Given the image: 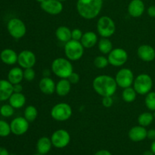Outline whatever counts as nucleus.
I'll return each instance as SVG.
<instances>
[{
    "mask_svg": "<svg viewBox=\"0 0 155 155\" xmlns=\"http://www.w3.org/2000/svg\"><path fill=\"white\" fill-rule=\"evenodd\" d=\"M117 86L115 78L105 74L98 76L92 82L93 89L101 97L114 95L116 92Z\"/></svg>",
    "mask_w": 155,
    "mask_h": 155,
    "instance_id": "1",
    "label": "nucleus"
},
{
    "mask_svg": "<svg viewBox=\"0 0 155 155\" xmlns=\"http://www.w3.org/2000/svg\"><path fill=\"white\" fill-rule=\"evenodd\" d=\"M102 5L103 0H78L77 10L83 18L92 20L99 15Z\"/></svg>",
    "mask_w": 155,
    "mask_h": 155,
    "instance_id": "2",
    "label": "nucleus"
},
{
    "mask_svg": "<svg viewBox=\"0 0 155 155\" xmlns=\"http://www.w3.org/2000/svg\"><path fill=\"white\" fill-rule=\"evenodd\" d=\"M71 61L64 58H58L52 61L51 70L53 74L61 79H68L74 72Z\"/></svg>",
    "mask_w": 155,
    "mask_h": 155,
    "instance_id": "3",
    "label": "nucleus"
},
{
    "mask_svg": "<svg viewBox=\"0 0 155 155\" xmlns=\"http://www.w3.org/2000/svg\"><path fill=\"white\" fill-rule=\"evenodd\" d=\"M84 48L80 41L71 39L64 45V53L66 58L72 61L80 60L84 54Z\"/></svg>",
    "mask_w": 155,
    "mask_h": 155,
    "instance_id": "4",
    "label": "nucleus"
},
{
    "mask_svg": "<svg viewBox=\"0 0 155 155\" xmlns=\"http://www.w3.org/2000/svg\"><path fill=\"white\" fill-rule=\"evenodd\" d=\"M97 31L103 38H109L114 34L116 31V25L111 18L108 16H102L97 21Z\"/></svg>",
    "mask_w": 155,
    "mask_h": 155,
    "instance_id": "5",
    "label": "nucleus"
},
{
    "mask_svg": "<svg viewBox=\"0 0 155 155\" xmlns=\"http://www.w3.org/2000/svg\"><path fill=\"white\" fill-rule=\"evenodd\" d=\"M133 85L137 94L145 95L151 92L153 86V80L148 74H141L135 78Z\"/></svg>",
    "mask_w": 155,
    "mask_h": 155,
    "instance_id": "6",
    "label": "nucleus"
},
{
    "mask_svg": "<svg viewBox=\"0 0 155 155\" xmlns=\"http://www.w3.org/2000/svg\"><path fill=\"white\" fill-rule=\"evenodd\" d=\"M50 114L52 119H54V120L64 122L69 120L72 116V107L68 103H58L53 106Z\"/></svg>",
    "mask_w": 155,
    "mask_h": 155,
    "instance_id": "7",
    "label": "nucleus"
},
{
    "mask_svg": "<svg viewBox=\"0 0 155 155\" xmlns=\"http://www.w3.org/2000/svg\"><path fill=\"white\" fill-rule=\"evenodd\" d=\"M8 32L14 39H19L24 37L27 33V27L22 20L18 18H12L7 24Z\"/></svg>",
    "mask_w": 155,
    "mask_h": 155,
    "instance_id": "8",
    "label": "nucleus"
},
{
    "mask_svg": "<svg viewBox=\"0 0 155 155\" xmlns=\"http://www.w3.org/2000/svg\"><path fill=\"white\" fill-rule=\"evenodd\" d=\"M109 64L114 67H121L127 63L128 53L122 48H115L108 54Z\"/></svg>",
    "mask_w": 155,
    "mask_h": 155,
    "instance_id": "9",
    "label": "nucleus"
},
{
    "mask_svg": "<svg viewBox=\"0 0 155 155\" xmlns=\"http://www.w3.org/2000/svg\"><path fill=\"white\" fill-rule=\"evenodd\" d=\"M50 139L53 146L56 148H64L69 145L71 142V135L67 130L60 129L54 131Z\"/></svg>",
    "mask_w": 155,
    "mask_h": 155,
    "instance_id": "10",
    "label": "nucleus"
},
{
    "mask_svg": "<svg viewBox=\"0 0 155 155\" xmlns=\"http://www.w3.org/2000/svg\"><path fill=\"white\" fill-rule=\"evenodd\" d=\"M135 77L133 72L129 68H122L116 74L115 80L118 86L125 89L133 84Z\"/></svg>",
    "mask_w": 155,
    "mask_h": 155,
    "instance_id": "11",
    "label": "nucleus"
},
{
    "mask_svg": "<svg viewBox=\"0 0 155 155\" xmlns=\"http://www.w3.org/2000/svg\"><path fill=\"white\" fill-rule=\"evenodd\" d=\"M10 127L12 133L15 136H22L28 131L30 122L24 117H18L12 120Z\"/></svg>",
    "mask_w": 155,
    "mask_h": 155,
    "instance_id": "12",
    "label": "nucleus"
},
{
    "mask_svg": "<svg viewBox=\"0 0 155 155\" xmlns=\"http://www.w3.org/2000/svg\"><path fill=\"white\" fill-rule=\"evenodd\" d=\"M36 54L30 50H24L18 54V63L21 68H33L36 64Z\"/></svg>",
    "mask_w": 155,
    "mask_h": 155,
    "instance_id": "13",
    "label": "nucleus"
},
{
    "mask_svg": "<svg viewBox=\"0 0 155 155\" xmlns=\"http://www.w3.org/2000/svg\"><path fill=\"white\" fill-rule=\"evenodd\" d=\"M40 7L44 12L51 15H59L63 11V5L59 0H45L40 3Z\"/></svg>",
    "mask_w": 155,
    "mask_h": 155,
    "instance_id": "14",
    "label": "nucleus"
},
{
    "mask_svg": "<svg viewBox=\"0 0 155 155\" xmlns=\"http://www.w3.org/2000/svg\"><path fill=\"white\" fill-rule=\"evenodd\" d=\"M137 54L143 61H153L155 59V49L150 45H142L138 48Z\"/></svg>",
    "mask_w": 155,
    "mask_h": 155,
    "instance_id": "15",
    "label": "nucleus"
},
{
    "mask_svg": "<svg viewBox=\"0 0 155 155\" xmlns=\"http://www.w3.org/2000/svg\"><path fill=\"white\" fill-rule=\"evenodd\" d=\"M148 130L142 126H135L132 127L128 133V136L131 141L134 142H139L145 140L147 138Z\"/></svg>",
    "mask_w": 155,
    "mask_h": 155,
    "instance_id": "16",
    "label": "nucleus"
},
{
    "mask_svg": "<svg viewBox=\"0 0 155 155\" xmlns=\"http://www.w3.org/2000/svg\"><path fill=\"white\" fill-rule=\"evenodd\" d=\"M128 13L133 18H139L145 12V3L142 0H132L128 5Z\"/></svg>",
    "mask_w": 155,
    "mask_h": 155,
    "instance_id": "17",
    "label": "nucleus"
},
{
    "mask_svg": "<svg viewBox=\"0 0 155 155\" xmlns=\"http://www.w3.org/2000/svg\"><path fill=\"white\" fill-rule=\"evenodd\" d=\"M56 83L49 77H43L39 83V88L45 95H52L55 92Z\"/></svg>",
    "mask_w": 155,
    "mask_h": 155,
    "instance_id": "18",
    "label": "nucleus"
},
{
    "mask_svg": "<svg viewBox=\"0 0 155 155\" xmlns=\"http://www.w3.org/2000/svg\"><path fill=\"white\" fill-rule=\"evenodd\" d=\"M18 54L12 48H5L0 53V59L7 65H14L18 62Z\"/></svg>",
    "mask_w": 155,
    "mask_h": 155,
    "instance_id": "19",
    "label": "nucleus"
},
{
    "mask_svg": "<svg viewBox=\"0 0 155 155\" xmlns=\"http://www.w3.org/2000/svg\"><path fill=\"white\" fill-rule=\"evenodd\" d=\"M13 92V84L8 80H0V101L8 100Z\"/></svg>",
    "mask_w": 155,
    "mask_h": 155,
    "instance_id": "20",
    "label": "nucleus"
},
{
    "mask_svg": "<svg viewBox=\"0 0 155 155\" xmlns=\"http://www.w3.org/2000/svg\"><path fill=\"white\" fill-rule=\"evenodd\" d=\"M52 146L51 139L46 136H43L38 139L37 143H36V150H37L38 154L45 155L51 151Z\"/></svg>",
    "mask_w": 155,
    "mask_h": 155,
    "instance_id": "21",
    "label": "nucleus"
},
{
    "mask_svg": "<svg viewBox=\"0 0 155 155\" xmlns=\"http://www.w3.org/2000/svg\"><path fill=\"white\" fill-rule=\"evenodd\" d=\"M80 42L85 48H91L98 42V36L93 31H88L83 33Z\"/></svg>",
    "mask_w": 155,
    "mask_h": 155,
    "instance_id": "22",
    "label": "nucleus"
},
{
    "mask_svg": "<svg viewBox=\"0 0 155 155\" xmlns=\"http://www.w3.org/2000/svg\"><path fill=\"white\" fill-rule=\"evenodd\" d=\"M24 80V71L19 67H15L9 71L8 74V80L12 84L21 83Z\"/></svg>",
    "mask_w": 155,
    "mask_h": 155,
    "instance_id": "23",
    "label": "nucleus"
},
{
    "mask_svg": "<svg viewBox=\"0 0 155 155\" xmlns=\"http://www.w3.org/2000/svg\"><path fill=\"white\" fill-rule=\"evenodd\" d=\"M71 83L68 79H61L55 86V92L61 97H64L69 94L71 89Z\"/></svg>",
    "mask_w": 155,
    "mask_h": 155,
    "instance_id": "24",
    "label": "nucleus"
},
{
    "mask_svg": "<svg viewBox=\"0 0 155 155\" xmlns=\"http://www.w3.org/2000/svg\"><path fill=\"white\" fill-rule=\"evenodd\" d=\"M9 104L15 109H20L26 104V97L22 92H13L8 99Z\"/></svg>",
    "mask_w": 155,
    "mask_h": 155,
    "instance_id": "25",
    "label": "nucleus"
},
{
    "mask_svg": "<svg viewBox=\"0 0 155 155\" xmlns=\"http://www.w3.org/2000/svg\"><path fill=\"white\" fill-rule=\"evenodd\" d=\"M71 32L72 30H71L69 27H66V26H61L56 29L55 36L59 41L66 43L68 41L72 39Z\"/></svg>",
    "mask_w": 155,
    "mask_h": 155,
    "instance_id": "26",
    "label": "nucleus"
},
{
    "mask_svg": "<svg viewBox=\"0 0 155 155\" xmlns=\"http://www.w3.org/2000/svg\"><path fill=\"white\" fill-rule=\"evenodd\" d=\"M98 48L100 52L104 54H108L113 49V44L108 38H101L98 42Z\"/></svg>",
    "mask_w": 155,
    "mask_h": 155,
    "instance_id": "27",
    "label": "nucleus"
},
{
    "mask_svg": "<svg viewBox=\"0 0 155 155\" xmlns=\"http://www.w3.org/2000/svg\"><path fill=\"white\" fill-rule=\"evenodd\" d=\"M137 92L133 87H127L124 89L122 92V98L125 102L132 103L136 100Z\"/></svg>",
    "mask_w": 155,
    "mask_h": 155,
    "instance_id": "28",
    "label": "nucleus"
},
{
    "mask_svg": "<svg viewBox=\"0 0 155 155\" xmlns=\"http://www.w3.org/2000/svg\"><path fill=\"white\" fill-rule=\"evenodd\" d=\"M154 119V114H152L150 112H143L138 117V123L140 126L147 127L152 124Z\"/></svg>",
    "mask_w": 155,
    "mask_h": 155,
    "instance_id": "29",
    "label": "nucleus"
},
{
    "mask_svg": "<svg viewBox=\"0 0 155 155\" xmlns=\"http://www.w3.org/2000/svg\"><path fill=\"white\" fill-rule=\"evenodd\" d=\"M38 116V110L33 105H28L25 108L24 112V117L30 123L36 120Z\"/></svg>",
    "mask_w": 155,
    "mask_h": 155,
    "instance_id": "30",
    "label": "nucleus"
},
{
    "mask_svg": "<svg viewBox=\"0 0 155 155\" xmlns=\"http://www.w3.org/2000/svg\"><path fill=\"white\" fill-rule=\"evenodd\" d=\"M145 104L147 108L150 110H155V92H150L146 95Z\"/></svg>",
    "mask_w": 155,
    "mask_h": 155,
    "instance_id": "31",
    "label": "nucleus"
},
{
    "mask_svg": "<svg viewBox=\"0 0 155 155\" xmlns=\"http://www.w3.org/2000/svg\"><path fill=\"white\" fill-rule=\"evenodd\" d=\"M109 64V61L107 58L104 57L103 55L97 56L94 59V65L98 69H104L107 65Z\"/></svg>",
    "mask_w": 155,
    "mask_h": 155,
    "instance_id": "32",
    "label": "nucleus"
},
{
    "mask_svg": "<svg viewBox=\"0 0 155 155\" xmlns=\"http://www.w3.org/2000/svg\"><path fill=\"white\" fill-rule=\"evenodd\" d=\"M15 113V108L10 104H3L0 107V114L4 117H10L13 116Z\"/></svg>",
    "mask_w": 155,
    "mask_h": 155,
    "instance_id": "33",
    "label": "nucleus"
},
{
    "mask_svg": "<svg viewBox=\"0 0 155 155\" xmlns=\"http://www.w3.org/2000/svg\"><path fill=\"white\" fill-rule=\"evenodd\" d=\"M12 133L10 124L0 120V137H7Z\"/></svg>",
    "mask_w": 155,
    "mask_h": 155,
    "instance_id": "34",
    "label": "nucleus"
},
{
    "mask_svg": "<svg viewBox=\"0 0 155 155\" xmlns=\"http://www.w3.org/2000/svg\"><path fill=\"white\" fill-rule=\"evenodd\" d=\"M36 73H35L34 69L33 68H26L24 71V79L27 81H33L35 79Z\"/></svg>",
    "mask_w": 155,
    "mask_h": 155,
    "instance_id": "35",
    "label": "nucleus"
},
{
    "mask_svg": "<svg viewBox=\"0 0 155 155\" xmlns=\"http://www.w3.org/2000/svg\"><path fill=\"white\" fill-rule=\"evenodd\" d=\"M83 33L82 32V30L78 28L74 29L71 32V36H72V39H74V40L80 41L83 37Z\"/></svg>",
    "mask_w": 155,
    "mask_h": 155,
    "instance_id": "36",
    "label": "nucleus"
},
{
    "mask_svg": "<svg viewBox=\"0 0 155 155\" xmlns=\"http://www.w3.org/2000/svg\"><path fill=\"white\" fill-rule=\"evenodd\" d=\"M102 102L103 106L104 107H110L114 104V100L112 96H104L102 97Z\"/></svg>",
    "mask_w": 155,
    "mask_h": 155,
    "instance_id": "37",
    "label": "nucleus"
},
{
    "mask_svg": "<svg viewBox=\"0 0 155 155\" xmlns=\"http://www.w3.org/2000/svg\"><path fill=\"white\" fill-rule=\"evenodd\" d=\"M68 80H69L71 84H77L80 81V75L77 73L73 72L71 75L68 77Z\"/></svg>",
    "mask_w": 155,
    "mask_h": 155,
    "instance_id": "38",
    "label": "nucleus"
},
{
    "mask_svg": "<svg viewBox=\"0 0 155 155\" xmlns=\"http://www.w3.org/2000/svg\"><path fill=\"white\" fill-rule=\"evenodd\" d=\"M147 138L151 140H155V130L154 129H151V130H148L147 133Z\"/></svg>",
    "mask_w": 155,
    "mask_h": 155,
    "instance_id": "39",
    "label": "nucleus"
},
{
    "mask_svg": "<svg viewBox=\"0 0 155 155\" xmlns=\"http://www.w3.org/2000/svg\"><path fill=\"white\" fill-rule=\"evenodd\" d=\"M147 12L151 18H155V5L150 6L147 10Z\"/></svg>",
    "mask_w": 155,
    "mask_h": 155,
    "instance_id": "40",
    "label": "nucleus"
},
{
    "mask_svg": "<svg viewBox=\"0 0 155 155\" xmlns=\"http://www.w3.org/2000/svg\"><path fill=\"white\" fill-rule=\"evenodd\" d=\"M13 89H14V92H22L23 86L21 84V83L15 84L13 85Z\"/></svg>",
    "mask_w": 155,
    "mask_h": 155,
    "instance_id": "41",
    "label": "nucleus"
},
{
    "mask_svg": "<svg viewBox=\"0 0 155 155\" xmlns=\"http://www.w3.org/2000/svg\"><path fill=\"white\" fill-rule=\"evenodd\" d=\"M94 155H112V154L111 153H110L109 151H107V150L103 149V150H99V151H98Z\"/></svg>",
    "mask_w": 155,
    "mask_h": 155,
    "instance_id": "42",
    "label": "nucleus"
},
{
    "mask_svg": "<svg viewBox=\"0 0 155 155\" xmlns=\"http://www.w3.org/2000/svg\"><path fill=\"white\" fill-rule=\"evenodd\" d=\"M0 155H10L8 151L3 147H0Z\"/></svg>",
    "mask_w": 155,
    "mask_h": 155,
    "instance_id": "43",
    "label": "nucleus"
},
{
    "mask_svg": "<svg viewBox=\"0 0 155 155\" xmlns=\"http://www.w3.org/2000/svg\"><path fill=\"white\" fill-rule=\"evenodd\" d=\"M151 150L152 151V152L154 153L155 155V140L153 141V142L151 145Z\"/></svg>",
    "mask_w": 155,
    "mask_h": 155,
    "instance_id": "44",
    "label": "nucleus"
},
{
    "mask_svg": "<svg viewBox=\"0 0 155 155\" xmlns=\"http://www.w3.org/2000/svg\"><path fill=\"white\" fill-rule=\"evenodd\" d=\"M142 155H154V154L152 152L151 150H148V151H145Z\"/></svg>",
    "mask_w": 155,
    "mask_h": 155,
    "instance_id": "45",
    "label": "nucleus"
},
{
    "mask_svg": "<svg viewBox=\"0 0 155 155\" xmlns=\"http://www.w3.org/2000/svg\"><path fill=\"white\" fill-rule=\"evenodd\" d=\"M43 76L44 77H49L50 76L49 70H45V71H43Z\"/></svg>",
    "mask_w": 155,
    "mask_h": 155,
    "instance_id": "46",
    "label": "nucleus"
},
{
    "mask_svg": "<svg viewBox=\"0 0 155 155\" xmlns=\"http://www.w3.org/2000/svg\"><path fill=\"white\" fill-rule=\"evenodd\" d=\"M36 1L38 2H39V3H42V2H44L45 0H36Z\"/></svg>",
    "mask_w": 155,
    "mask_h": 155,
    "instance_id": "47",
    "label": "nucleus"
},
{
    "mask_svg": "<svg viewBox=\"0 0 155 155\" xmlns=\"http://www.w3.org/2000/svg\"><path fill=\"white\" fill-rule=\"evenodd\" d=\"M33 155H42V154H33Z\"/></svg>",
    "mask_w": 155,
    "mask_h": 155,
    "instance_id": "48",
    "label": "nucleus"
},
{
    "mask_svg": "<svg viewBox=\"0 0 155 155\" xmlns=\"http://www.w3.org/2000/svg\"><path fill=\"white\" fill-rule=\"evenodd\" d=\"M59 1H61V2H64V1H66V0H59Z\"/></svg>",
    "mask_w": 155,
    "mask_h": 155,
    "instance_id": "49",
    "label": "nucleus"
},
{
    "mask_svg": "<svg viewBox=\"0 0 155 155\" xmlns=\"http://www.w3.org/2000/svg\"><path fill=\"white\" fill-rule=\"evenodd\" d=\"M154 120H155V110H154Z\"/></svg>",
    "mask_w": 155,
    "mask_h": 155,
    "instance_id": "50",
    "label": "nucleus"
},
{
    "mask_svg": "<svg viewBox=\"0 0 155 155\" xmlns=\"http://www.w3.org/2000/svg\"><path fill=\"white\" fill-rule=\"evenodd\" d=\"M10 155H15V154H10Z\"/></svg>",
    "mask_w": 155,
    "mask_h": 155,
    "instance_id": "51",
    "label": "nucleus"
}]
</instances>
